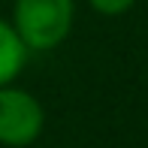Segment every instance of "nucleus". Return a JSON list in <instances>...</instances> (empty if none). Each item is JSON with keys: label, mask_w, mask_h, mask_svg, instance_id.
<instances>
[{"label": "nucleus", "mask_w": 148, "mask_h": 148, "mask_svg": "<svg viewBox=\"0 0 148 148\" xmlns=\"http://www.w3.org/2000/svg\"><path fill=\"white\" fill-rule=\"evenodd\" d=\"M15 33L24 49H55L73 27V0H15Z\"/></svg>", "instance_id": "nucleus-1"}, {"label": "nucleus", "mask_w": 148, "mask_h": 148, "mask_svg": "<svg viewBox=\"0 0 148 148\" xmlns=\"http://www.w3.org/2000/svg\"><path fill=\"white\" fill-rule=\"evenodd\" d=\"M42 106L36 97L18 88H0V142L30 145L42 130Z\"/></svg>", "instance_id": "nucleus-2"}, {"label": "nucleus", "mask_w": 148, "mask_h": 148, "mask_svg": "<svg viewBox=\"0 0 148 148\" xmlns=\"http://www.w3.org/2000/svg\"><path fill=\"white\" fill-rule=\"evenodd\" d=\"M24 58H27V49L18 39L15 27L0 21V88H6V82H12L21 73Z\"/></svg>", "instance_id": "nucleus-3"}, {"label": "nucleus", "mask_w": 148, "mask_h": 148, "mask_svg": "<svg viewBox=\"0 0 148 148\" xmlns=\"http://www.w3.org/2000/svg\"><path fill=\"white\" fill-rule=\"evenodd\" d=\"M97 12H103V15H121V12H127L136 0H88Z\"/></svg>", "instance_id": "nucleus-4"}]
</instances>
